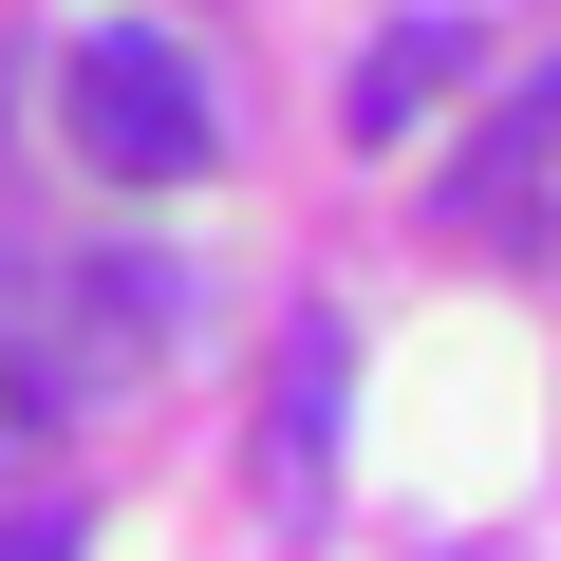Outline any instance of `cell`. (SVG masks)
Here are the masks:
<instances>
[{
    "instance_id": "6da1fadb",
    "label": "cell",
    "mask_w": 561,
    "mask_h": 561,
    "mask_svg": "<svg viewBox=\"0 0 561 561\" xmlns=\"http://www.w3.org/2000/svg\"><path fill=\"white\" fill-rule=\"evenodd\" d=\"M57 113H76V150L113 169V187H187L206 169V76H187V38H150V20H94L76 57H57Z\"/></svg>"
},
{
    "instance_id": "7a4b0ae2",
    "label": "cell",
    "mask_w": 561,
    "mask_h": 561,
    "mask_svg": "<svg viewBox=\"0 0 561 561\" xmlns=\"http://www.w3.org/2000/svg\"><path fill=\"white\" fill-rule=\"evenodd\" d=\"M449 225H468V243H542V225H561V57H542V76H524V94L468 131Z\"/></svg>"
},
{
    "instance_id": "3957f363",
    "label": "cell",
    "mask_w": 561,
    "mask_h": 561,
    "mask_svg": "<svg viewBox=\"0 0 561 561\" xmlns=\"http://www.w3.org/2000/svg\"><path fill=\"white\" fill-rule=\"evenodd\" d=\"M449 76H468V20H393V38L356 57V94H337V113H356V150H393V131H412Z\"/></svg>"
},
{
    "instance_id": "277c9868",
    "label": "cell",
    "mask_w": 561,
    "mask_h": 561,
    "mask_svg": "<svg viewBox=\"0 0 561 561\" xmlns=\"http://www.w3.org/2000/svg\"><path fill=\"white\" fill-rule=\"evenodd\" d=\"M76 393H94V375H76L57 337H20V319H0V486H20V468H57V431H76Z\"/></svg>"
},
{
    "instance_id": "5b68a950",
    "label": "cell",
    "mask_w": 561,
    "mask_h": 561,
    "mask_svg": "<svg viewBox=\"0 0 561 561\" xmlns=\"http://www.w3.org/2000/svg\"><path fill=\"white\" fill-rule=\"evenodd\" d=\"M319 431H337V319L280 337V486H319Z\"/></svg>"
},
{
    "instance_id": "8992f818",
    "label": "cell",
    "mask_w": 561,
    "mask_h": 561,
    "mask_svg": "<svg viewBox=\"0 0 561 561\" xmlns=\"http://www.w3.org/2000/svg\"><path fill=\"white\" fill-rule=\"evenodd\" d=\"M0 561H76V486H57V505H20V524H0Z\"/></svg>"
}]
</instances>
